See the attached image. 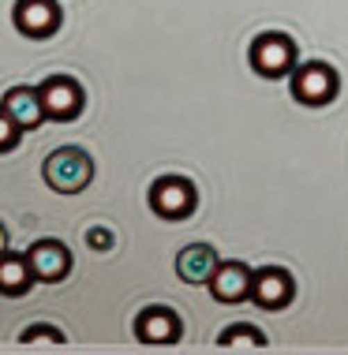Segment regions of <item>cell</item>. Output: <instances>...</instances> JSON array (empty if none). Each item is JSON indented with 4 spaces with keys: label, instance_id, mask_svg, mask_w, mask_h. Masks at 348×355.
Masks as SVG:
<instances>
[{
    "label": "cell",
    "instance_id": "cell-1",
    "mask_svg": "<svg viewBox=\"0 0 348 355\" xmlns=\"http://www.w3.org/2000/svg\"><path fill=\"white\" fill-rule=\"evenodd\" d=\"M45 184H49L56 195H79V191L90 187L94 180V161L83 146H56L49 157H45Z\"/></svg>",
    "mask_w": 348,
    "mask_h": 355
},
{
    "label": "cell",
    "instance_id": "cell-2",
    "mask_svg": "<svg viewBox=\"0 0 348 355\" xmlns=\"http://www.w3.org/2000/svg\"><path fill=\"white\" fill-rule=\"evenodd\" d=\"M288 94L299 105H307V109H322V105H330L341 94V75L326 60L296 64V71L288 75Z\"/></svg>",
    "mask_w": 348,
    "mask_h": 355
},
{
    "label": "cell",
    "instance_id": "cell-3",
    "mask_svg": "<svg viewBox=\"0 0 348 355\" xmlns=\"http://www.w3.org/2000/svg\"><path fill=\"white\" fill-rule=\"evenodd\" d=\"M247 60H251V71L263 75V79H288L296 71V42L281 31H266L251 42L247 49Z\"/></svg>",
    "mask_w": 348,
    "mask_h": 355
},
{
    "label": "cell",
    "instance_id": "cell-4",
    "mask_svg": "<svg viewBox=\"0 0 348 355\" xmlns=\"http://www.w3.org/2000/svg\"><path fill=\"white\" fill-rule=\"evenodd\" d=\"M147 202L161 220H183V217L195 214L199 191L188 176H158L147 191Z\"/></svg>",
    "mask_w": 348,
    "mask_h": 355
},
{
    "label": "cell",
    "instance_id": "cell-5",
    "mask_svg": "<svg viewBox=\"0 0 348 355\" xmlns=\"http://www.w3.org/2000/svg\"><path fill=\"white\" fill-rule=\"evenodd\" d=\"M38 90H42L45 116L56 120V123L75 120L86 109V90H83L79 79H72V75H49V79L38 83Z\"/></svg>",
    "mask_w": 348,
    "mask_h": 355
},
{
    "label": "cell",
    "instance_id": "cell-6",
    "mask_svg": "<svg viewBox=\"0 0 348 355\" xmlns=\"http://www.w3.org/2000/svg\"><path fill=\"white\" fill-rule=\"evenodd\" d=\"M12 23H15V31L23 34V37L42 42V37H53L56 31H60L64 12H60V4H56V0H15Z\"/></svg>",
    "mask_w": 348,
    "mask_h": 355
},
{
    "label": "cell",
    "instance_id": "cell-7",
    "mask_svg": "<svg viewBox=\"0 0 348 355\" xmlns=\"http://www.w3.org/2000/svg\"><path fill=\"white\" fill-rule=\"evenodd\" d=\"M296 295V281L292 273L281 266H263L255 270V284H251V303L263 306V311H285Z\"/></svg>",
    "mask_w": 348,
    "mask_h": 355
},
{
    "label": "cell",
    "instance_id": "cell-8",
    "mask_svg": "<svg viewBox=\"0 0 348 355\" xmlns=\"http://www.w3.org/2000/svg\"><path fill=\"white\" fill-rule=\"evenodd\" d=\"M135 337L142 344H154V348H165V344H176L183 337V322L172 306H142L139 318H135Z\"/></svg>",
    "mask_w": 348,
    "mask_h": 355
},
{
    "label": "cell",
    "instance_id": "cell-9",
    "mask_svg": "<svg viewBox=\"0 0 348 355\" xmlns=\"http://www.w3.org/2000/svg\"><path fill=\"white\" fill-rule=\"evenodd\" d=\"M26 258H31V270L42 284H60L72 273V251L60 239H38V243H31Z\"/></svg>",
    "mask_w": 348,
    "mask_h": 355
},
{
    "label": "cell",
    "instance_id": "cell-10",
    "mask_svg": "<svg viewBox=\"0 0 348 355\" xmlns=\"http://www.w3.org/2000/svg\"><path fill=\"white\" fill-rule=\"evenodd\" d=\"M0 112H4L8 120H15L23 131H34V128H42V123L49 120L45 116L42 90H38V86H12V90H4Z\"/></svg>",
    "mask_w": 348,
    "mask_h": 355
},
{
    "label": "cell",
    "instance_id": "cell-11",
    "mask_svg": "<svg viewBox=\"0 0 348 355\" xmlns=\"http://www.w3.org/2000/svg\"><path fill=\"white\" fill-rule=\"evenodd\" d=\"M251 284H255V270L244 262H221L217 273L210 277V295L217 303H244L251 300Z\"/></svg>",
    "mask_w": 348,
    "mask_h": 355
},
{
    "label": "cell",
    "instance_id": "cell-12",
    "mask_svg": "<svg viewBox=\"0 0 348 355\" xmlns=\"http://www.w3.org/2000/svg\"><path fill=\"white\" fill-rule=\"evenodd\" d=\"M217 266H221V258L210 243H188L176 254V277L183 284H210Z\"/></svg>",
    "mask_w": 348,
    "mask_h": 355
},
{
    "label": "cell",
    "instance_id": "cell-13",
    "mask_svg": "<svg viewBox=\"0 0 348 355\" xmlns=\"http://www.w3.org/2000/svg\"><path fill=\"white\" fill-rule=\"evenodd\" d=\"M34 281H38V277L31 270V258H26V254H12L4 247V258H0V292H4L8 300H15V295L31 292Z\"/></svg>",
    "mask_w": 348,
    "mask_h": 355
},
{
    "label": "cell",
    "instance_id": "cell-14",
    "mask_svg": "<svg viewBox=\"0 0 348 355\" xmlns=\"http://www.w3.org/2000/svg\"><path fill=\"white\" fill-rule=\"evenodd\" d=\"M217 348H229V352H263L266 348V337H263V329H258V325L236 322V325H229V329H221Z\"/></svg>",
    "mask_w": 348,
    "mask_h": 355
},
{
    "label": "cell",
    "instance_id": "cell-15",
    "mask_svg": "<svg viewBox=\"0 0 348 355\" xmlns=\"http://www.w3.org/2000/svg\"><path fill=\"white\" fill-rule=\"evenodd\" d=\"M19 135H23V128H19L15 120H8L4 112H0V150L12 153V150L19 146Z\"/></svg>",
    "mask_w": 348,
    "mask_h": 355
},
{
    "label": "cell",
    "instance_id": "cell-16",
    "mask_svg": "<svg viewBox=\"0 0 348 355\" xmlns=\"http://www.w3.org/2000/svg\"><path fill=\"white\" fill-rule=\"evenodd\" d=\"M86 243H90L94 251H113V232L109 228H90V232H86Z\"/></svg>",
    "mask_w": 348,
    "mask_h": 355
}]
</instances>
